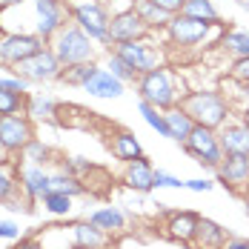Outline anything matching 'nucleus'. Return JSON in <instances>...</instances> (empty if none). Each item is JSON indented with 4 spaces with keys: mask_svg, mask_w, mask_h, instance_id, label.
Instances as JSON below:
<instances>
[{
    "mask_svg": "<svg viewBox=\"0 0 249 249\" xmlns=\"http://www.w3.org/2000/svg\"><path fill=\"white\" fill-rule=\"evenodd\" d=\"M178 106H180L198 126L215 129V132L232 118V103H229L221 92H215V89H195V92H186Z\"/></svg>",
    "mask_w": 249,
    "mask_h": 249,
    "instance_id": "obj_1",
    "label": "nucleus"
},
{
    "mask_svg": "<svg viewBox=\"0 0 249 249\" xmlns=\"http://www.w3.org/2000/svg\"><path fill=\"white\" fill-rule=\"evenodd\" d=\"M52 52L57 54V60L66 66H77V63H92L98 60V43L80 29L77 23H66L54 37L49 40Z\"/></svg>",
    "mask_w": 249,
    "mask_h": 249,
    "instance_id": "obj_2",
    "label": "nucleus"
},
{
    "mask_svg": "<svg viewBox=\"0 0 249 249\" xmlns=\"http://www.w3.org/2000/svg\"><path fill=\"white\" fill-rule=\"evenodd\" d=\"M135 92H138V98L152 103V106H158V109H172L180 103V98L186 95V92H180L178 89V80H175L172 69H166V66H160V69H152L146 75H141L135 80Z\"/></svg>",
    "mask_w": 249,
    "mask_h": 249,
    "instance_id": "obj_3",
    "label": "nucleus"
},
{
    "mask_svg": "<svg viewBox=\"0 0 249 249\" xmlns=\"http://www.w3.org/2000/svg\"><path fill=\"white\" fill-rule=\"evenodd\" d=\"M69 20L77 23L98 46L109 49V9L100 3V0H75L69 3Z\"/></svg>",
    "mask_w": 249,
    "mask_h": 249,
    "instance_id": "obj_4",
    "label": "nucleus"
},
{
    "mask_svg": "<svg viewBox=\"0 0 249 249\" xmlns=\"http://www.w3.org/2000/svg\"><path fill=\"white\" fill-rule=\"evenodd\" d=\"M221 23H206V20H195V18H186V15H172L169 26L163 29L166 40L172 46H180V49H192V46H200L212 37V32H218Z\"/></svg>",
    "mask_w": 249,
    "mask_h": 249,
    "instance_id": "obj_5",
    "label": "nucleus"
},
{
    "mask_svg": "<svg viewBox=\"0 0 249 249\" xmlns=\"http://www.w3.org/2000/svg\"><path fill=\"white\" fill-rule=\"evenodd\" d=\"M189 158H195V163L203 166V169H218L221 160H224V149H221V141H218V132L215 129H206V126H198L192 129V135L180 143Z\"/></svg>",
    "mask_w": 249,
    "mask_h": 249,
    "instance_id": "obj_6",
    "label": "nucleus"
},
{
    "mask_svg": "<svg viewBox=\"0 0 249 249\" xmlns=\"http://www.w3.org/2000/svg\"><path fill=\"white\" fill-rule=\"evenodd\" d=\"M32 6V32L40 35L46 43L66 26L69 20V3L66 0H29Z\"/></svg>",
    "mask_w": 249,
    "mask_h": 249,
    "instance_id": "obj_7",
    "label": "nucleus"
},
{
    "mask_svg": "<svg viewBox=\"0 0 249 249\" xmlns=\"http://www.w3.org/2000/svg\"><path fill=\"white\" fill-rule=\"evenodd\" d=\"M12 69H15V75H20L29 83H52V80H60V75H63V63L57 60L52 46H43L40 52H35L32 57L20 60Z\"/></svg>",
    "mask_w": 249,
    "mask_h": 249,
    "instance_id": "obj_8",
    "label": "nucleus"
},
{
    "mask_svg": "<svg viewBox=\"0 0 249 249\" xmlns=\"http://www.w3.org/2000/svg\"><path fill=\"white\" fill-rule=\"evenodd\" d=\"M112 52H115L118 57H124L138 75H146L152 69H160V66H163V49H160L158 43H152L149 37H143V40H129V43H118V46H112Z\"/></svg>",
    "mask_w": 249,
    "mask_h": 249,
    "instance_id": "obj_9",
    "label": "nucleus"
},
{
    "mask_svg": "<svg viewBox=\"0 0 249 249\" xmlns=\"http://www.w3.org/2000/svg\"><path fill=\"white\" fill-rule=\"evenodd\" d=\"M43 46L49 43L35 32H0V63L12 69L20 60L32 57L35 52H40Z\"/></svg>",
    "mask_w": 249,
    "mask_h": 249,
    "instance_id": "obj_10",
    "label": "nucleus"
},
{
    "mask_svg": "<svg viewBox=\"0 0 249 249\" xmlns=\"http://www.w3.org/2000/svg\"><path fill=\"white\" fill-rule=\"evenodd\" d=\"M35 138V121L29 115H3L0 118V146L6 158H20L26 143Z\"/></svg>",
    "mask_w": 249,
    "mask_h": 249,
    "instance_id": "obj_11",
    "label": "nucleus"
},
{
    "mask_svg": "<svg viewBox=\"0 0 249 249\" xmlns=\"http://www.w3.org/2000/svg\"><path fill=\"white\" fill-rule=\"evenodd\" d=\"M18 180H20V192H23V198L29 200L32 209L43 200L46 192H52V172L46 166L18 160Z\"/></svg>",
    "mask_w": 249,
    "mask_h": 249,
    "instance_id": "obj_12",
    "label": "nucleus"
},
{
    "mask_svg": "<svg viewBox=\"0 0 249 249\" xmlns=\"http://www.w3.org/2000/svg\"><path fill=\"white\" fill-rule=\"evenodd\" d=\"M149 35H152L149 26L141 20V15L135 9L115 12L112 20H109V49L118 46V43H129V40H143Z\"/></svg>",
    "mask_w": 249,
    "mask_h": 249,
    "instance_id": "obj_13",
    "label": "nucleus"
},
{
    "mask_svg": "<svg viewBox=\"0 0 249 249\" xmlns=\"http://www.w3.org/2000/svg\"><path fill=\"white\" fill-rule=\"evenodd\" d=\"M69 226V238H72V249H109L112 247V238L106 229H100L98 224H92L89 218L83 221H72Z\"/></svg>",
    "mask_w": 249,
    "mask_h": 249,
    "instance_id": "obj_14",
    "label": "nucleus"
},
{
    "mask_svg": "<svg viewBox=\"0 0 249 249\" xmlns=\"http://www.w3.org/2000/svg\"><path fill=\"white\" fill-rule=\"evenodd\" d=\"M20 200H23L26 206H29V200L23 198V192H20V180H18V160H3L0 163V206H6V209H12V212H18V209H23L20 206ZM26 212V209H23ZM29 212H35L32 206H29Z\"/></svg>",
    "mask_w": 249,
    "mask_h": 249,
    "instance_id": "obj_15",
    "label": "nucleus"
},
{
    "mask_svg": "<svg viewBox=\"0 0 249 249\" xmlns=\"http://www.w3.org/2000/svg\"><path fill=\"white\" fill-rule=\"evenodd\" d=\"M218 180L229 186L232 192H247L249 189V158L247 155H224L221 166L215 169Z\"/></svg>",
    "mask_w": 249,
    "mask_h": 249,
    "instance_id": "obj_16",
    "label": "nucleus"
},
{
    "mask_svg": "<svg viewBox=\"0 0 249 249\" xmlns=\"http://www.w3.org/2000/svg\"><path fill=\"white\" fill-rule=\"evenodd\" d=\"M121 178H124L126 186L132 192H138V195H149L152 189H155V166H152V160L146 155L129 160L124 166V175Z\"/></svg>",
    "mask_w": 249,
    "mask_h": 249,
    "instance_id": "obj_17",
    "label": "nucleus"
},
{
    "mask_svg": "<svg viewBox=\"0 0 249 249\" xmlns=\"http://www.w3.org/2000/svg\"><path fill=\"white\" fill-rule=\"evenodd\" d=\"M218 141L224 155H247L249 158V126L244 121H226L218 129Z\"/></svg>",
    "mask_w": 249,
    "mask_h": 249,
    "instance_id": "obj_18",
    "label": "nucleus"
},
{
    "mask_svg": "<svg viewBox=\"0 0 249 249\" xmlns=\"http://www.w3.org/2000/svg\"><path fill=\"white\" fill-rule=\"evenodd\" d=\"M83 92H89L92 98H100V100H118V98H124L126 83H124V80H118L109 69H103V66H100L98 72L86 80Z\"/></svg>",
    "mask_w": 249,
    "mask_h": 249,
    "instance_id": "obj_19",
    "label": "nucleus"
},
{
    "mask_svg": "<svg viewBox=\"0 0 249 249\" xmlns=\"http://www.w3.org/2000/svg\"><path fill=\"white\" fill-rule=\"evenodd\" d=\"M198 224H200V215L192 212V209L169 212V218H166V235H169L172 241H180V244H192Z\"/></svg>",
    "mask_w": 249,
    "mask_h": 249,
    "instance_id": "obj_20",
    "label": "nucleus"
},
{
    "mask_svg": "<svg viewBox=\"0 0 249 249\" xmlns=\"http://www.w3.org/2000/svg\"><path fill=\"white\" fill-rule=\"evenodd\" d=\"M23 115H29L35 124H57V115H60V103L52 98V95L35 92V95H26Z\"/></svg>",
    "mask_w": 249,
    "mask_h": 249,
    "instance_id": "obj_21",
    "label": "nucleus"
},
{
    "mask_svg": "<svg viewBox=\"0 0 249 249\" xmlns=\"http://www.w3.org/2000/svg\"><path fill=\"white\" fill-rule=\"evenodd\" d=\"M229 241V232L221 224L209 221V218H200L198 229H195V238H192V249H224V244Z\"/></svg>",
    "mask_w": 249,
    "mask_h": 249,
    "instance_id": "obj_22",
    "label": "nucleus"
},
{
    "mask_svg": "<svg viewBox=\"0 0 249 249\" xmlns=\"http://www.w3.org/2000/svg\"><path fill=\"white\" fill-rule=\"evenodd\" d=\"M109 146H112V155L118 158V160H135V158H141L143 155V146H141V141H138V135L135 132H129V129H121V132H115L112 135V141H109Z\"/></svg>",
    "mask_w": 249,
    "mask_h": 249,
    "instance_id": "obj_23",
    "label": "nucleus"
},
{
    "mask_svg": "<svg viewBox=\"0 0 249 249\" xmlns=\"http://www.w3.org/2000/svg\"><path fill=\"white\" fill-rule=\"evenodd\" d=\"M132 9L141 15V20L149 26V32H163L169 20H172V15L166 12V9H160L158 3H152V0H135L132 3Z\"/></svg>",
    "mask_w": 249,
    "mask_h": 249,
    "instance_id": "obj_24",
    "label": "nucleus"
},
{
    "mask_svg": "<svg viewBox=\"0 0 249 249\" xmlns=\"http://www.w3.org/2000/svg\"><path fill=\"white\" fill-rule=\"evenodd\" d=\"M89 221L98 224L100 229H106L109 235H121L126 229V212L121 206H100L95 212H89Z\"/></svg>",
    "mask_w": 249,
    "mask_h": 249,
    "instance_id": "obj_25",
    "label": "nucleus"
},
{
    "mask_svg": "<svg viewBox=\"0 0 249 249\" xmlns=\"http://www.w3.org/2000/svg\"><path fill=\"white\" fill-rule=\"evenodd\" d=\"M166 126H169V141L175 143H183L189 135H192V129H195V121L180 109V106H172V109H166Z\"/></svg>",
    "mask_w": 249,
    "mask_h": 249,
    "instance_id": "obj_26",
    "label": "nucleus"
},
{
    "mask_svg": "<svg viewBox=\"0 0 249 249\" xmlns=\"http://www.w3.org/2000/svg\"><path fill=\"white\" fill-rule=\"evenodd\" d=\"M218 46L226 54H232L235 60L238 57H249V32H244V29H226L221 35V40H218Z\"/></svg>",
    "mask_w": 249,
    "mask_h": 249,
    "instance_id": "obj_27",
    "label": "nucleus"
},
{
    "mask_svg": "<svg viewBox=\"0 0 249 249\" xmlns=\"http://www.w3.org/2000/svg\"><path fill=\"white\" fill-rule=\"evenodd\" d=\"M20 158H23V163H37V166H49L54 163V149H52L49 143L43 141V138H32L29 143H26V149L20 152Z\"/></svg>",
    "mask_w": 249,
    "mask_h": 249,
    "instance_id": "obj_28",
    "label": "nucleus"
},
{
    "mask_svg": "<svg viewBox=\"0 0 249 249\" xmlns=\"http://www.w3.org/2000/svg\"><path fill=\"white\" fill-rule=\"evenodd\" d=\"M40 206H43V212H49L52 218H69V215H72V209H75V198L52 189V192L43 195Z\"/></svg>",
    "mask_w": 249,
    "mask_h": 249,
    "instance_id": "obj_29",
    "label": "nucleus"
},
{
    "mask_svg": "<svg viewBox=\"0 0 249 249\" xmlns=\"http://www.w3.org/2000/svg\"><path fill=\"white\" fill-rule=\"evenodd\" d=\"M180 15L195 18V20H206V23H221V12L215 9L212 0H183Z\"/></svg>",
    "mask_w": 249,
    "mask_h": 249,
    "instance_id": "obj_30",
    "label": "nucleus"
},
{
    "mask_svg": "<svg viewBox=\"0 0 249 249\" xmlns=\"http://www.w3.org/2000/svg\"><path fill=\"white\" fill-rule=\"evenodd\" d=\"M98 69H100L98 60H92V63H77V66H66V69H63V75H60V83L83 89V86H86V80L95 75Z\"/></svg>",
    "mask_w": 249,
    "mask_h": 249,
    "instance_id": "obj_31",
    "label": "nucleus"
},
{
    "mask_svg": "<svg viewBox=\"0 0 249 249\" xmlns=\"http://www.w3.org/2000/svg\"><path fill=\"white\" fill-rule=\"evenodd\" d=\"M52 189H54V192H63V195L77 198V195H83V192H86V183H83L80 178H75V175L57 169V172H52Z\"/></svg>",
    "mask_w": 249,
    "mask_h": 249,
    "instance_id": "obj_32",
    "label": "nucleus"
},
{
    "mask_svg": "<svg viewBox=\"0 0 249 249\" xmlns=\"http://www.w3.org/2000/svg\"><path fill=\"white\" fill-rule=\"evenodd\" d=\"M138 112L143 115L146 126H152L160 138H169V126H166V112H163V109H158V106H152L146 100H141V103H138Z\"/></svg>",
    "mask_w": 249,
    "mask_h": 249,
    "instance_id": "obj_33",
    "label": "nucleus"
},
{
    "mask_svg": "<svg viewBox=\"0 0 249 249\" xmlns=\"http://www.w3.org/2000/svg\"><path fill=\"white\" fill-rule=\"evenodd\" d=\"M37 238H40L43 249H72L69 226H46Z\"/></svg>",
    "mask_w": 249,
    "mask_h": 249,
    "instance_id": "obj_34",
    "label": "nucleus"
},
{
    "mask_svg": "<svg viewBox=\"0 0 249 249\" xmlns=\"http://www.w3.org/2000/svg\"><path fill=\"white\" fill-rule=\"evenodd\" d=\"M103 69H109L112 75L118 77V80H124V83H135V80L141 77L132 66H129V63H126L124 57H118L112 49H106V66H103Z\"/></svg>",
    "mask_w": 249,
    "mask_h": 249,
    "instance_id": "obj_35",
    "label": "nucleus"
},
{
    "mask_svg": "<svg viewBox=\"0 0 249 249\" xmlns=\"http://www.w3.org/2000/svg\"><path fill=\"white\" fill-rule=\"evenodd\" d=\"M23 106H26V95L0 92V118H3V115H20Z\"/></svg>",
    "mask_w": 249,
    "mask_h": 249,
    "instance_id": "obj_36",
    "label": "nucleus"
},
{
    "mask_svg": "<svg viewBox=\"0 0 249 249\" xmlns=\"http://www.w3.org/2000/svg\"><path fill=\"white\" fill-rule=\"evenodd\" d=\"M60 169L69 175H75V178H80L83 180V175H89L95 166L86 160V158H60Z\"/></svg>",
    "mask_w": 249,
    "mask_h": 249,
    "instance_id": "obj_37",
    "label": "nucleus"
},
{
    "mask_svg": "<svg viewBox=\"0 0 249 249\" xmlns=\"http://www.w3.org/2000/svg\"><path fill=\"white\" fill-rule=\"evenodd\" d=\"M29 80L20 75H3L0 77V92H15V95H29Z\"/></svg>",
    "mask_w": 249,
    "mask_h": 249,
    "instance_id": "obj_38",
    "label": "nucleus"
},
{
    "mask_svg": "<svg viewBox=\"0 0 249 249\" xmlns=\"http://www.w3.org/2000/svg\"><path fill=\"white\" fill-rule=\"evenodd\" d=\"M229 77H232L241 89H249V57H238V60H232Z\"/></svg>",
    "mask_w": 249,
    "mask_h": 249,
    "instance_id": "obj_39",
    "label": "nucleus"
},
{
    "mask_svg": "<svg viewBox=\"0 0 249 249\" xmlns=\"http://www.w3.org/2000/svg\"><path fill=\"white\" fill-rule=\"evenodd\" d=\"M155 189H183V180H180L178 175L155 169Z\"/></svg>",
    "mask_w": 249,
    "mask_h": 249,
    "instance_id": "obj_40",
    "label": "nucleus"
},
{
    "mask_svg": "<svg viewBox=\"0 0 249 249\" xmlns=\"http://www.w3.org/2000/svg\"><path fill=\"white\" fill-rule=\"evenodd\" d=\"M23 238V229L20 224H15V221H0V241H20Z\"/></svg>",
    "mask_w": 249,
    "mask_h": 249,
    "instance_id": "obj_41",
    "label": "nucleus"
},
{
    "mask_svg": "<svg viewBox=\"0 0 249 249\" xmlns=\"http://www.w3.org/2000/svg\"><path fill=\"white\" fill-rule=\"evenodd\" d=\"M183 189H189V192H212L215 183L209 178H192V180H183Z\"/></svg>",
    "mask_w": 249,
    "mask_h": 249,
    "instance_id": "obj_42",
    "label": "nucleus"
},
{
    "mask_svg": "<svg viewBox=\"0 0 249 249\" xmlns=\"http://www.w3.org/2000/svg\"><path fill=\"white\" fill-rule=\"evenodd\" d=\"M12 249H43V244H40L37 235H23L20 241H15V247Z\"/></svg>",
    "mask_w": 249,
    "mask_h": 249,
    "instance_id": "obj_43",
    "label": "nucleus"
},
{
    "mask_svg": "<svg viewBox=\"0 0 249 249\" xmlns=\"http://www.w3.org/2000/svg\"><path fill=\"white\" fill-rule=\"evenodd\" d=\"M152 3H158L160 9H166L169 15H178L180 9H183V0H152Z\"/></svg>",
    "mask_w": 249,
    "mask_h": 249,
    "instance_id": "obj_44",
    "label": "nucleus"
},
{
    "mask_svg": "<svg viewBox=\"0 0 249 249\" xmlns=\"http://www.w3.org/2000/svg\"><path fill=\"white\" fill-rule=\"evenodd\" d=\"M224 249H249V238H232L229 235V241L224 244Z\"/></svg>",
    "mask_w": 249,
    "mask_h": 249,
    "instance_id": "obj_45",
    "label": "nucleus"
},
{
    "mask_svg": "<svg viewBox=\"0 0 249 249\" xmlns=\"http://www.w3.org/2000/svg\"><path fill=\"white\" fill-rule=\"evenodd\" d=\"M29 0H0V9H12V6H23Z\"/></svg>",
    "mask_w": 249,
    "mask_h": 249,
    "instance_id": "obj_46",
    "label": "nucleus"
},
{
    "mask_svg": "<svg viewBox=\"0 0 249 249\" xmlns=\"http://www.w3.org/2000/svg\"><path fill=\"white\" fill-rule=\"evenodd\" d=\"M241 121H244V124L249 126V103L244 106V109H241Z\"/></svg>",
    "mask_w": 249,
    "mask_h": 249,
    "instance_id": "obj_47",
    "label": "nucleus"
},
{
    "mask_svg": "<svg viewBox=\"0 0 249 249\" xmlns=\"http://www.w3.org/2000/svg\"><path fill=\"white\" fill-rule=\"evenodd\" d=\"M238 6H241V9H247V12H249V0H241Z\"/></svg>",
    "mask_w": 249,
    "mask_h": 249,
    "instance_id": "obj_48",
    "label": "nucleus"
},
{
    "mask_svg": "<svg viewBox=\"0 0 249 249\" xmlns=\"http://www.w3.org/2000/svg\"><path fill=\"white\" fill-rule=\"evenodd\" d=\"M3 160H9V158H6V152H3V146H0V163H3Z\"/></svg>",
    "mask_w": 249,
    "mask_h": 249,
    "instance_id": "obj_49",
    "label": "nucleus"
},
{
    "mask_svg": "<svg viewBox=\"0 0 249 249\" xmlns=\"http://www.w3.org/2000/svg\"><path fill=\"white\" fill-rule=\"evenodd\" d=\"M247 218H249V195H247Z\"/></svg>",
    "mask_w": 249,
    "mask_h": 249,
    "instance_id": "obj_50",
    "label": "nucleus"
},
{
    "mask_svg": "<svg viewBox=\"0 0 249 249\" xmlns=\"http://www.w3.org/2000/svg\"><path fill=\"white\" fill-rule=\"evenodd\" d=\"M235 3H241V0H235Z\"/></svg>",
    "mask_w": 249,
    "mask_h": 249,
    "instance_id": "obj_51",
    "label": "nucleus"
}]
</instances>
